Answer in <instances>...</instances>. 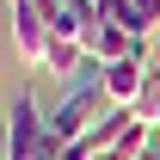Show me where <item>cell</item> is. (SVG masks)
Listing matches in <instances>:
<instances>
[{"mask_svg":"<svg viewBox=\"0 0 160 160\" xmlns=\"http://www.w3.org/2000/svg\"><path fill=\"white\" fill-rule=\"evenodd\" d=\"M0 160H12V129L0 123Z\"/></svg>","mask_w":160,"mask_h":160,"instance_id":"obj_7","label":"cell"},{"mask_svg":"<svg viewBox=\"0 0 160 160\" xmlns=\"http://www.w3.org/2000/svg\"><path fill=\"white\" fill-rule=\"evenodd\" d=\"M105 111H111V105H105L99 86H68V92H62V105H49V136L68 148V142H80L92 123L105 117Z\"/></svg>","mask_w":160,"mask_h":160,"instance_id":"obj_1","label":"cell"},{"mask_svg":"<svg viewBox=\"0 0 160 160\" xmlns=\"http://www.w3.org/2000/svg\"><path fill=\"white\" fill-rule=\"evenodd\" d=\"M148 154H160V123H154V142H148Z\"/></svg>","mask_w":160,"mask_h":160,"instance_id":"obj_8","label":"cell"},{"mask_svg":"<svg viewBox=\"0 0 160 160\" xmlns=\"http://www.w3.org/2000/svg\"><path fill=\"white\" fill-rule=\"evenodd\" d=\"M56 160H99V142H92V136H80V142H68Z\"/></svg>","mask_w":160,"mask_h":160,"instance_id":"obj_5","label":"cell"},{"mask_svg":"<svg viewBox=\"0 0 160 160\" xmlns=\"http://www.w3.org/2000/svg\"><path fill=\"white\" fill-rule=\"evenodd\" d=\"M142 86H148V68H142V62H129V56L111 62V68L99 74V92H105V105H111V111H136Z\"/></svg>","mask_w":160,"mask_h":160,"instance_id":"obj_2","label":"cell"},{"mask_svg":"<svg viewBox=\"0 0 160 160\" xmlns=\"http://www.w3.org/2000/svg\"><path fill=\"white\" fill-rule=\"evenodd\" d=\"M80 43H86V56L99 62V68H111V62H123V56H129V37H123L117 25H92Z\"/></svg>","mask_w":160,"mask_h":160,"instance_id":"obj_4","label":"cell"},{"mask_svg":"<svg viewBox=\"0 0 160 160\" xmlns=\"http://www.w3.org/2000/svg\"><path fill=\"white\" fill-rule=\"evenodd\" d=\"M136 12H142V25H148V31H160V0H136Z\"/></svg>","mask_w":160,"mask_h":160,"instance_id":"obj_6","label":"cell"},{"mask_svg":"<svg viewBox=\"0 0 160 160\" xmlns=\"http://www.w3.org/2000/svg\"><path fill=\"white\" fill-rule=\"evenodd\" d=\"M80 62H86V43L80 37H49V49H43V74H56L62 86H74V74H80Z\"/></svg>","mask_w":160,"mask_h":160,"instance_id":"obj_3","label":"cell"},{"mask_svg":"<svg viewBox=\"0 0 160 160\" xmlns=\"http://www.w3.org/2000/svg\"><path fill=\"white\" fill-rule=\"evenodd\" d=\"M142 160H160V154H142Z\"/></svg>","mask_w":160,"mask_h":160,"instance_id":"obj_9","label":"cell"}]
</instances>
